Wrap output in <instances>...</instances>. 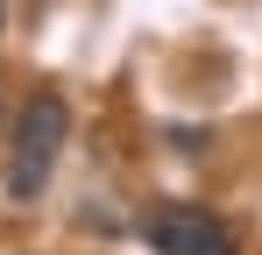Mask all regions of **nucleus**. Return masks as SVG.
Wrapping results in <instances>:
<instances>
[{"mask_svg": "<svg viewBox=\"0 0 262 255\" xmlns=\"http://www.w3.org/2000/svg\"><path fill=\"white\" fill-rule=\"evenodd\" d=\"M64 135H71L64 92H29L21 114H14V135H7V199H14V206H36V199H43L50 170L64 156Z\"/></svg>", "mask_w": 262, "mask_h": 255, "instance_id": "nucleus-1", "label": "nucleus"}, {"mask_svg": "<svg viewBox=\"0 0 262 255\" xmlns=\"http://www.w3.org/2000/svg\"><path fill=\"white\" fill-rule=\"evenodd\" d=\"M213 234H227V227H220V213H206V206H149L142 213V241L156 255H199Z\"/></svg>", "mask_w": 262, "mask_h": 255, "instance_id": "nucleus-2", "label": "nucleus"}, {"mask_svg": "<svg viewBox=\"0 0 262 255\" xmlns=\"http://www.w3.org/2000/svg\"><path fill=\"white\" fill-rule=\"evenodd\" d=\"M199 255H241V248H234V234H213V241H206Z\"/></svg>", "mask_w": 262, "mask_h": 255, "instance_id": "nucleus-3", "label": "nucleus"}]
</instances>
